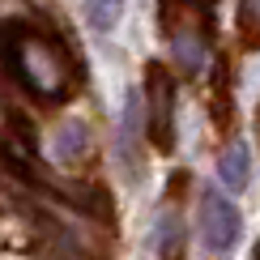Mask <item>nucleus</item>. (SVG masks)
Instances as JSON below:
<instances>
[{
  "label": "nucleus",
  "instance_id": "nucleus-1",
  "mask_svg": "<svg viewBox=\"0 0 260 260\" xmlns=\"http://www.w3.org/2000/svg\"><path fill=\"white\" fill-rule=\"evenodd\" d=\"M0 56H5L9 73L30 85L43 99H56L64 94V81H69V69H64V51L56 39L39 35L30 26H5L0 30Z\"/></svg>",
  "mask_w": 260,
  "mask_h": 260
},
{
  "label": "nucleus",
  "instance_id": "nucleus-2",
  "mask_svg": "<svg viewBox=\"0 0 260 260\" xmlns=\"http://www.w3.org/2000/svg\"><path fill=\"white\" fill-rule=\"evenodd\" d=\"M205 9L209 5H201V0H158V26L188 77L201 73L205 47H209V13Z\"/></svg>",
  "mask_w": 260,
  "mask_h": 260
},
{
  "label": "nucleus",
  "instance_id": "nucleus-3",
  "mask_svg": "<svg viewBox=\"0 0 260 260\" xmlns=\"http://www.w3.org/2000/svg\"><path fill=\"white\" fill-rule=\"evenodd\" d=\"M145 124H149V141L162 149V154H171L175 149V81H171V73L162 69V64H149L145 73Z\"/></svg>",
  "mask_w": 260,
  "mask_h": 260
},
{
  "label": "nucleus",
  "instance_id": "nucleus-4",
  "mask_svg": "<svg viewBox=\"0 0 260 260\" xmlns=\"http://www.w3.org/2000/svg\"><path fill=\"white\" fill-rule=\"evenodd\" d=\"M239 231H243L239 209H235L218 188H205L201 192V243L209 247L213 256H226L239 243Z\"/></svg>",
  "mask_w": 260,
  "mask_h": 260
},
{
  "label": "nucleus",
  "instance_id": "nucleus-5",
  "mask_svg": "<svg viewBox=\"0 0 260 260\" xmlns=\"http://www.w3.org/2000/svg\"><path fill=\"white\" fill-rule=\"evenodd\" d=\"M218 179H222L231 192H243V188H247V179H252V158H247V145H231V149L218 158Z\"/></svg>",
  "mask_w": 260,
  "mask_h": 260
},
{
  "label": "nucleus",
  "instance_id": "nucleus-6",
  "mask_svg": "<svg viewBox=\"0 0 260 260\" xmlns=\"http://www.w3.org/2000/svg\"><path fill=\"white\" fill-rule=\"evenodd\" d=\"M124 13V0H85V17L94 30H111Z\"/></svg>",
  "mask_w": 260,
  "mask_h": 260
},
{
  "label": "nucleus",
  "instance_id": "nucleus-7",
  "mask_svg": "<svg viewBox=\"0 0 260 260\" xmlns=\"http://www.w3.org/2000/svg\"><path fill=\"white\" fill-rule=\"evenodd\" d=\"M239 39L260 47V0H239Z\"/></svg>",
  "mask_w": 260,
  "mask_h": 260
},
{
  "label": "nucleus",
  "instance_id": "nucleus-8",
  "mask_svg": "<svg viewBox=\"0 0 260 260\" xmlns=\"http://www.w3.org/2000/svg\"><path fill=\"white\" fill-rule=\"evenodd\" d=\"M256 124H260V107H256Z\"/></svg>",
  "mask_w": 260,
  "mask_h": 260
},
{
  "label": "nucleus",
  "instance_id": "nucleus-9",
  "mask_svg": "<svg viewBox=\"0 0 260 260\" xmlns=\"http://www.w3.org/2000/svg\"><path fill=\"white\" fill-rule=\"evenodd\" d=\"M256 260H260V243H256Z\"/></svg>",
  "mask_w": 260,
  "mask_h": 260
},
{
  "label": "nucleus",
  "instance_id": "nucleus-10",
  "mask_svg": "<svg viewBox=\"0 0 260 260\" xmlns=\"http://www.w3.org/2000/svg\"><path fill=\"white\" fill-rule=\"evenodd\" d=\"M201 5H213V0H201Z\"/></svg>",
  "mask_w": 260,
  "mask_h": 260
}]
</instances>
